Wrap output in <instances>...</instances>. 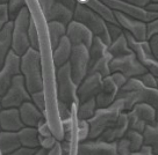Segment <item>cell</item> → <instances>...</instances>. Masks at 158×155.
Wrapping results in <instances>:
<instances>
[{
    "label": "cell",
    "instance_id": "6da1fadb",
    "mask_svg": "<svg viewBox=\"0 0 158 155\" xmlns=\"http://www.w3.org/2000/svg\"><path fill=\"white\" fill-rule=\"evenodd\" d=\"M20 74L25 80L29 94L44 90L43 66L40 51L30 48L23 56H21Z\"/></svg>",
    "mask_w": 158,
    "mask_h": 155
},
{
    "label": "cell",
    "instance_id": "7a4b0ae2",
    "mask_svg": "<svg viewBox=\"0 0 158 155\" xmlns=\"http://www.w3.org/2000/svg\"><path fill=\"white\" fill-rule=\"evenodd\" d=\"M126 112L124 104L121 100L116 98L112 105L107 108H98L94 116L89 119V140H97L107 129L116 124L120 115Z\"/></svg>",
    "mask_w": 158,
    "mask_h": 155
},
{
    "label": "cell",
    "instance_id": "3957f363",
    "mask_svg": "<svg viewBox=\"0 0 158 155\" xmlns=\"http://www.w3.org/2000/svg\"><path fill=\"white\" fill-rule=\"evenodd\" d=\"M73 20L79 23L84 24L94 35V37H99L107 46L110 45L112 41L109 37L108 29H107V22H105L98 14H95L89 7L83 5L79 0L73 12Z\"/></svg>",
    "mask_w": 158,
    "mask_h": 155
},
{
    "label": "cell",
    "instance_id": "277c9868",
    "mask_svg": "<svg viewBox=\"0 0 158 155\" xmlns=\"http://www.w3.org/2000/svg\"><path fill=\"white\" fill-rule=\"evenodd\" d=\"M31 20V12L29 6H26L18 18L13 21V31H12V51L18 56L23 54L30 49L28 39V29Z\"/></svg>",
    "mask_w": 158,
    "mask_h": 155
},
{
    "label": "cell",
    "instance_id": "5b68a950",
    "mask_svg": "<svg viewBox=\"0 0 158 155\" xmlns=\"http://www.w3.org/2000/svg\"><path fill=\"white\" fill-rule=\"evenodd\" d=\"M56 86H57L56 89L57 101L64 102L70 105L73 104L78 105V98H77L78 86L74 83L72 79L69 63L56 70Z\"/></svg>",
    "mask_w": 158,
    "mask_h": 155
},
{
    "label": "cell",
    "instance_id": "8992f818",
    "mask_svg": "<svg viewBox=\"0 0 158 155\" xmlns=\"http://www.w3.org/2000/svg\"><path fill=\"white\" fill-rule=\"evenodd\" d=\"M129 121V130L143 133L148 125H155L157 123L156 110L147 103H137L131 110L127 111Z\"/></svg>",
    "mask_w": 158,
    "mask_h": 155
},
{
    "label": "cell",
    "instance_id": "52a82bcc",
    "mask_svg": "<svg viewBox=\"0 0 158 155\" xmlns=\"http://www.w3.org/2000/svg\"><path fill=\"white\" fill-rule=\"evenodd\" d=\"M70 68L74 83L79 86L81 81L89 75V51L85 45H74L70 56Z\"/></svg>",
    "mask_w": 158,
    "mask_h": 155
},
{
    "label": "cell",
    "instance_id": "ba28073f",
    "mask_svg": "<svg viewBox=\"0 0 158 155\" xmlns=\"http://www.w3.org/2000/svg\"><path fill=\"white\" fill-rule=\"evenodd\" d=\"M37 5L47 23L56 21L68 26L73 20V12L59 0H42L37 1Z\"/></svg>",
    "mask_w": 158,
    "mask_h": 155
},
{
    "label": "cell",
    "instance_id": "9c48e42d",
    "mask_svg": "<svg viewBox=\"0 0 158 155\" xmlns=\"http://www.w3.org/2000/svg\"><path fill=\"white\" fill-rule=\"evenodd\" d=\"M106 5L110 7L114 12H118L127 15L129 18L138 20L144 23H151L153 21L158 20V13L148 10L147 8H139L136 6L131 5L128 0H102Z\"/></svg>",
    "mask_w": 158,
    "mask_h": 155
},
{
    "label": "cell",
    "instance_id": "30bf717a",
    "mask_svg": "<svg viewBox=\"0 0 158 155\" xmlns=\"http://www.w3.org/2000/svg\"><path fill=\"white\" fill-rule=\"evenodd\" d=\"M30 101V94L27 90L22 75H16L13 79L10 88L1 97V104L4 109H19L23 103Z\"/></svg>",
    "mask_w": 158,
    "mask_h": 155
},
{
    "label": "cell",
    "instance_id": "8fae6325",
    "mask_svg": "<svg viewBox=\"0 0 158 155\" xmlns=\"http://www.w3.org/2000/svg\"><path fill=\"white\" fill-rule=\"evenodd\" d=\"M126 36H127L129 48L135 54L138 62L142 64V66L148 72H150L158 79V62L153 58L148 41H144V42L137 41L127 33H126Z\"/></svg>",
    "mask_w": 158,
    "mask_h": 155
},
{
    "label": "cell",
    "instance_id": "7c38bea8",
    "mask_svg": "<svg viewBox=\"0 0 158 155\" xmlns=\"http://www.w3.org/2000/svg\"><path fill=\"white\" fill-rule=\"evenodd\" d=\"M110 72H118L121 74H123L127 79H131V78L141 77L142 74H144L148 71L137 60L135 54L131 52V54L122 56V57L112 59V62H110Z\"/></svg>",
    "mask_w": 158,
    "mask_h": 155
},
{
    "label": "cell",
    "instance_id": "4fadbf2b",
    "mask_svg": "<svg viewBox=\"0 0 158 155\" xmlns=\"http://www.w3.org/2000/svg\"><path fill=\"white\" fill-rule=\"evenodd\" d=\"M20 62L21 57L10 51L2 68L0 70V96L2 97L10 88V83L16 75H20Z\"/></svg>",
    "mask_w": 158,
    "mask_h": 155
},
{
    "label": "cell",
    "instance_id": "5bb4252c",
    "mask_svg": "<svg viewBox=\"0 0 158 155\" xmlns=\"http://www.w3.org/2000/svg\"><path fill=\"white\" fill-rule=\"evenodd\" d=\"M104 78L98 73H89L87 77L81 81L77 89V98L78 104L83 102L89 101L95 98L102 89Z\"/></svg>",
    "mask_w": 158,
    "mask_h": 155
},
{
    "label": "cell",
    "instance_id": "9a60e30c",
    "mask_svg": "<svg viewBox=\"0 0 158 155\" xmlns=\"http://www.w3.org/2000/svg\"><path fill=\"white\" fill-rule=\"evenodd\" d=\"M115 19L118 24L123 29L124 33L129 34L137 41H148V24L138 20L131 19L127 15L115 12Z\"/></svg>",
    "mask_w": 158,
    "mask_h": 155
},
{
    "label": "cell",
    "instance_id": "2e32d148",
    "mask_svg": "<svg viewBox=\"0 0 158 155\" xmlns=\"http://www.w3.org/2000/svg\"><path fill=\"white\" fill-rule=\"evenodd\" d=\"M76 155H118L116 142L109 144L100 140H87L77 145Z\"/></svg>",
    "mask_w": 158,
    "mask_h": 155
},
{
    "label": "cell",
    "instance_id": "e0dca14e",
    "mask_svg": "<svg viewBox=\"0 0 158 155\" xmlns=\"http://www.w3.org/2000/svg\"><path fill=\"white\" fill-rule=\"evenodd\" d=\"M66 37L73 46L83 44L89 50L91 45L93 43L94 35L85 27L84 24L72 20L66 26Z\"/></svg>",
    "mask_w": 158,
    "mask_h": 155
},
{
    "label": "cell",
    "instance_id": "ac0fdd59",
    "mask_svg": "<svg viewBox=\"0 0 158 155\" xmlns=\"http://www.w3.org/2000/svg\"><path fill=\"white\" fill-rule=\"evenodd\" d=\"M121 86L114 80L112 75L104 78L102 81V89L95 97L97 107L98 108H107L112 105L116 101V96L121 90Z\"/></svg>",
    "mask_w": 158,
    "mask_h": 155
},
{
    "label": "cell",
    "instance_id": "d6986e66",
    "mask_svg": "<svg viewBox=\"0 0 158 155\" xmlns=\"http://www.w3.org/2000/svg\"><path fill=\"white\" fill-rule=\"evenodd\" d=\"M128 130H129L128 115H127V112H122L120 115L118 123L114 124L113 126H110L109 129H107L101 136L99 137L98 140L113 144V142H116V141L121 140L122 138H124Z\"/></svg>",
    "mask_w": 158,
    "mask_h": 155
},
{
    "label": "cell",
    "instance_id": "ffe728a7",
    "mask_svg": "<svg viewBox=\"0 0 158 155\" xmlns=\"http://www.w3.org/2000/svg\"><path fill=\"white\" fill-rule=\"evenodd\" d=\"M25 125L21 121L19 109H2L0 111V131L19 132Z\"/></svg>",
    "mask_w": 158,
    "mask_h": 155
},
{
    "label": "cell",
    "instance_id": "44dd1931",
    "mask_svg": "<svg viewBox=\"0 0 158 155\" xmlns=\"http://www.w3.org/2000/svg\"><path fill=\"white\" fill-rule=\"evenodd\" d=\"M19 113L20 117H21L22 124L27 127H35L36 129L37 125L40 124V121L44 118L42 111H40L39 109L31 103V101L23 103L19 108Z\"/></svg>",
    "mask_w": 158,
    "mask_h": 155
},
{
    "label": "cell",
    "instance_id": "7402d4cb",
    "mask_svg": "<svg viewBox=\"0 0 158 155\" xmlns=\"http://www.w3.org/2000/svg\"><path fill=\"white\" fill-rule=\"evenodd\" d=\"M72 46L73 45L68 39V37L65 36L64 38L59 42L58 45L51 51V59H52L55 70L62 67L65 64L69 63L70 56L72 52Z\"/></svg>",
    "mask_w": 158,
    "mask_h": 155
},
{
    "label": "cell",
    "instance_id": "603a6c76",
    "mask_svg": "<svg viewBox=\"0 0 158 155\" xmlns=\"http://www.w3.org/2000/svg\"><path fill=\"white\" fill-rule=\"evenodd\" d=\"M79 1L86 7H89V10H93L95 14H98L105 22L118 24L115 19V12L106 5L102 0H79Z\"/></svg>",
    "mask_w": 158,
    "mask_h": 155
},
{
    "label": "cell",
    "instance_id": "cb8c5ba5",
    "mask_svg": "<svg viewBox=\"0 0 158 155\" xmlns=\"http://www.w3.org/2000/svg\"><path fill=\"white\" fill-rule=\"evenodd\" d=\"M12 31L13 21L7 22L0 31V70L4 66L8 54L12 51Z\"/></svg>",
    "mask_w": 158,
    "mask_h": 155
},
{
    "label": "cell",
    "instance_id": "d4e9b609",
    "mask_svg": "<svg viewBox=\"0 0 158 155\" xmlns=\"http://www.w3.org/2000/svg\"><path fill=\"white\" fill-rule=\"evenodd\" d=\"M21 147L18 132L0 131V152L2 155H8Z\"/></svg>",
    "mask_w": 158,
    "mask_h": 155
},
{
    "label": "cell",
    "instance_id": "484cf974",
    "mask_svg": "<svg viewBox=\"0 0 158 155\" xmlns=\"http://www.w3.org/2000/svg\"><path fill=\"white\" fill-rule=\"evenodd\" d=\"M47 33H48V41L51 48V51L54 50L59 42L66 36V26L60 22H48L47 23Z\"/></svg>",
    "mask_w": 158,
    "mask_h": 155
},
{
    "label": "cell",
    "instance_id": "4316f807",
    "mask_svg": "<svg viewBox=\"0 0 158 155\" xmlns=\"http://www.w3.org/2000/svg\"><path fill=\"white\" fill-rule=\"evenodd\" d=\"M18 136H19L20 144H21L22 147L31 148V149H37V148H40L37 129L25 126L23 129H21L18 132Z\"/></svg>",
    "mask_w": 158,
    "mask_h": 155
},
{
    "label": "cell",
    "instance_id": "83f0119b",
    "mask_svg": "<svg viewBox=\"0 0 158 155\" xmlns=\"http://www.w3.org/2000/svg\"><path fill=\"white\" fill-rule=\"evenodd\" d=\"M136 96H137V103H147L149 105L156 110L158 121V88H145L136 90Z\"/></svg>",
    "mask_w": 158,
    "mask_h": 155
},
{
    "label": "cell",
    "instance_id": "f1b7e54d",
    "mask_svg": "<svg viewBox=\"0 0 158 155\" xmlns=\"http://www.w3.org/2000/svg\"><path fill=\"white\" fill-rule=\"evenodd\" d=\"M108 52L113 58L122 57V56H126V54H129L133 52L131 49L129 48L126 33H123L118 38H116L110 43V45L108 46Z\"/></svg>",
    "mask_w": 158,
    "mask_h": 155
},
{
    "label": "cell",
    "instance_id": "f546056e",
    "mask_svg": "<svg viewBox=\"0 0 158 155\" xmlns=\"http://www.w3.org/2000/svg\"><path fill=\"white\" fill-rule=\"evenodd\" d=\"M97 109H98V107H97L95 98L79 103L76 107V118L78 121H89L94 116Z\"/></svg>",
    "mask_w": 158,
    "mask_h": 155
},
{
    "label": "cell",
    "instance_id": "4dcf8cb0",
    "mask_svg": "<svg viewBox=\"0 0 158 155\" xmlns=\"http://www.w3.org/2000/svg\"><path fill=\"white\" fill-rule=\"evenodd\" d=\"M113 57L110 56V54H105L101 59H99L98 62H95L94 64L89 65V73H98L102 78H107L108 75L112 74L110 72V62H112Z\"/></svg>",
    "mask_w": 158,
    "mask_h": 155
},
{
    "label": "cell",
    "instance_id": "1f68e13d",
    "mask_svg": "<svg viewBox=\"0 0 158 155\" xmlns=\"http://www.w3.org/2000/svg\"><path fill=\"white\" fill-rule=\"evenodd\" d=\"M144 145L151 148L153 155H158V121L155 125H148L143 132Z\"/></svg>",
    "mask_w": 158,
    "mask_h": 155
},
{
    "label": "cell",
    "instance_id": "d6a6232c",
    "mask_svg": "<svg viewBox=\"0 0 158 155\" xmlns=\"http://www.w3.org/2000/svg\"><path fill=\"white\" fill-rule=\"evenodd\" d=\"M89 65L98 62L99 59H101L105 54H108V46L99 38V37H94L93 43L89 48Z\"/></svg>",
    "mask_w": 158,
    "mask_h": 155
},
{
    "label": "cell",
    "instance_id": "836d02e7",
    "mask_svg": "<svg viewBox=\"0 0 158 155\" xmlns=\"http://www.w3.org/2000/svg\"><path fill=\"white\" fill-rule=\"evenodd\" d=\"M28 39H29L30 48L40 51V46H41V39H40L39 30L36 27V21H35V16L31 14V20L29 23V29H28Z\"/></svg>",
    "mask_w": 158,
    "mask_h": 155
},
{
    "label": "cell",
    "instance_id": "e575fe53",
    "mask_svg": "<svg viewBox=\"0 0 158 155\" xmlns=\"http://www.w3.org/2000/svg\"><path fill=\"white\" fill-rule=\"evenodd\" d=\"M127 140L130 144V148L133 152H138L144 146V138L143 133H139L137 131H133V130H128L126 133Z\"/></svg>",
    "mask_w": 158,
    "mask_h": 155
},
{
    "label": "cell",
    "instance_id": "d590c367",
    "mask_svg": "<svg viewBox=\"0 0 158 155\" xmlns=\"http://www.w3.org/2000/svg\"><path fill=\"white\" fill-rule=\"evenodd\" d=\"M76 139L78 144L89 140V125L87 121H78L76 118Z\"/></svg>",
    "mask_w": 158,
    "mask_h": 155
},
{
    "label": "cell",
    "instance_id": "8d00e7d4",
    "mask_svg": "<svg viewBox=\"0 0 158 155\" xmlns=\"http://www.w3.org/2000/svg\"><path fill=\"white\" fill-rule=\"evenodd\" d=\"M76 104L73 105H70L66 104L64 102L57 101V115L60 121H65V119H69L71 117H73L74 111H76Z\"/></svg>",
    "mask_w": 158,
    "mask_h": 155
},
{
    "label": "cell",
    "instance_id": "74e56055",
    "mask_svg": "<svg viewBox=\"0 0 158 155\" xmlns=\"http://www.w3.org/2000/svg\"><path fill=\"white\" fill-rule=\"evenodd\" d=\"M8 6V15H10V21H14L18 15L21 13V10L27 6V1L23 0H10L7 2Z\"/></svg>",
    "mask_w": 158,
    "mask_h": 155
},
{
    "label": "cell",
    "instance_id": "f35d334b",
    "mask_svg": "<svg viewBox=\"0 0 158 155\" xmlns=\"http://www.w3.org/2000/svg\"><path fill=\"white\" fill-rule=\"evenodd\" d=\"M30 101L40 111L43 112L47 110V98H45L44 90H40V92L30 94Z\"/></svg>",
    "mask_w": 158,
    "mask_h": 155
},
{
    "label": "cell",
    "instance_id": "ab89813d",
    "mask_svg": "<svg viewBox=\"0 0 158 155\" xmlns=\"http://www.w3.org/2000/svg\"><path fill=\"white\" fill-rule=\"evenodd\" d=\"M137 79L145 88H158V79L150 72H145Z\"/></svg>",
    "mask_w": 158,
    "mask_h": 155
},
{
    "label": "cell",
    "instance_id": "60d3db41",
    "mask_svg": "<svg viewBox=\"0 0 158 155\" xmlns=\"http://www.w3.org/2000/svg\"><path fill=\"white\" fill-rule=\"evenodd\" d=\"M39 141H40V148L45 150H50L51 148H54L55 145L58 142L57 138L55 136L51 137H40L39 136Z\"/></svg>",
    "mask_w": 158,
    "mask_h": 155
},
{
    "label": "cell",
    "instance_id": "b9f144b4",
    "mask_svg": "<svg viewBox=\"0 0 158 155\" xmlns=\"http://www.w3.org/2000/svg\"><path fill=\"white\" fill-rule=\"evenodd\" d=\"M116 152L118 155H131L133 150L130 148V144L127 138H122L121 140L116 141Z\"/></svg>",
    "mask_w": 158,
    "mask_h": 155
},
{
    "label": "cell",
    "instance_id": "7bdbcfd3",
    "mask_svg": "<svg viewBox=\"0 0 158 155\" xmlns=\"http://www.w3.org/2000/svg\"><path fill=\"white\" fill-rule=\"evenodd\" d=\"M37 132H39V136L40 137H51L54 136V133L51 131V129H50V124L48 119H45L43 118L42 121H40V124L37 125Z\"/></svg>",
    "mask_w": 158,
    "mask_h": 155
},
{
    "label": "cell",
    "instance_id": "ee69618b",
    "mask_svg": "<svg viewBox=\"0 0 158 155\" xmlns=\"http://www.w3.org/2000/svg\"><path fill=\"white\" fill-rule=\"evenodd\" d=\"M107 29H108V34H109V37H110V41H112V42L115 41L116 38H118V37L124 33L123 29H122L118 24L107 23Z\"/></svg>",
    "mask_w": 158,
    "mask_h": 155
},
{
    "label": "cell",
    "instance_id": "f6af8a7d",
    "mask_svg": "<svg viewBox=\"0 0 158 155\" xmlns=\"http://www.w3.org/2000/svg\"><path fill=\"white\" fill-rule=\"evenodd\" d=\"M8 1H0V22L7 23L10 22V15H8Z\"/></svg>",
    "mask_w": 158,
    "mask_h": 155
},
{
    "label": "cell",
    "instance_id": "bcb514c9",
    "mask_svg": "<svg viewBox=\"0 0 158 155\" xmlns=\"http://www.w3.org/2000/svg\"><path fill=\"white\" fill-rule=\"evenodd\" d=\"M149 45H150V50L152 54L153 58L158 62V35H153L152 37L148 39Z\"/></svg>",
    "mask_w": 158,
    "mask_h": 155
},
{
    "label": "cell",
    "instance_id": "7dc6e473",
    "mask_svg": "<svg viewBox=\"0 0 158 155\" xmlns=\"http://www.w3.org/2000/svg\"><path fill=\"white\" fill-rule=\"evenodd\" d=\"M60 144V155H71L72 150V141H59Z\"/></svg>",
    "mask_w": 158,
    "mask_h": 155
},
{
    "label": "cell",
    "instance_id": "c3c4849f",
    "mask_svg": "<svg viewBox=\"0 0 158 155\" xmlns=\"http://www.w3.org/2000/svg\"><path fill=\"white\" fill-rule=\"evenodd\" d=\"M36 149H31V148H26V147H20L19 149H16L15 152L10 153L8 155H34Z\"/></svg>",
    "mask_w": 158,
    "mask_h": 155
},
{
    "label": "cell",
    "instance_id": "681fc988",
    "mask_svg": "<svg viewBox=\"0 0 158 155\" xmlns=\"http://www.w3.org/2000/svg\"><path fill=\"white\" fill-rule=\"evenodd\" d=\"M153 35H158V20L148 24V39Z\"/></svg>",
    "mask_w": 158,
    "mask_h": 155
},
{
    "label": "cell",
    "instance_id": "f907efd6",
    "mask_svg": "<svg viewBox=\"0 0 158 155\" xmlns=\"http://www.w3.org/2000/svg\"><path fill=\"white\" fill-rule=\"evenodd\" d=\"M131 5L136 6V7H139V8H147L151 1L150 0H128Z\"/></svg>",
    "mask_w": 158,
    "mask_h": 155
},
{
    "label": "cell",
    "instance_id": "816d5d0a",
    "mask_svg": "<svg viewBox=\"0 0 158 155\" xmlns=\"http://www.w3.org/2000/svg\"><path fill=\"white\" fill-rule=\"evenodd\" d=\"M131 155H153V153H152V150H151L150 147L144 145L141 149L138 150V152H133Z\"/></svg>",
    "mask_w": 158,
    "mask_h": 155
},
{
    "label": "cell",
    "instance_id": "f5cc1de1",
    "mask_svg": "<svg viewBox=\"0 0 158 155\" xmlns=\"http://www.w3.org/2000/svg\"><path fill=\"white\" fill-rule=\"evenodd\" d=\"M62 2H63V5L66 6L69 10H71L72 12H74L76 10V6H77V0H60Z\"/></svg>",
    "mask_w": 158,
    "mask_h": 155
},
{
    "label": "cell",
    "instance_id": "db71d44e",
    "mask_svg": "<svg viewBox=\"0 0 158 155\" xmlns=\"http://www.w3.org/2000/svg\"><path fill=\"white\" fill-rule=\"evenodd\" d=\"M47 155H60V144H59V141L55 145L54 148L48 150V154Z\"/></svg>",
    "mask_w": 158,
    "mask_h": 155
},
{
    "label": "cell",
    "instance_id": "11a10c76",
    "mask_svg": "<svg viewBox=\"0 0 158 155\" xmlns=\"http://www.w3.org/2000/svg\"><path fill=\"white\" fill-rule=\"evenodd\" d=\"M148 10H152V12H157L158 13V1H151V4L147 7Z\"/></svg>",
    "mask_w": 158,
    "mask_h": 155
},
{
    "label": "cell",
    "instance_id": "9f6ffc18",
    "mask_svg": "<svg viewBox=\"0 0 158 155\" xmlns=\"http://www.w3.org/2000/svg\"><path fill=\"white\" fill-rule=\"evenodd\" d=\"M6 23H2V22H0V31H1V29H2V27L5 26Z\"/></svg>",
    "mask_w": 158,
    "mask_h": 155
},
{
    "label": "cell",
    "instance_id": "6f0895ef",
    "mask_svg": "<svg viewBox=\"0 0 158 155\" xmlns=\"http://www.w3.org/2000/svg\"><path fill=\"white\" fill-rule=\"evenodd\" d=\"M2 109H4V108H2V104H1V96H0V111H1Z\"/></svg>",
    "mask_w": 158,
    "mask_h": 155
}]
</instances>
